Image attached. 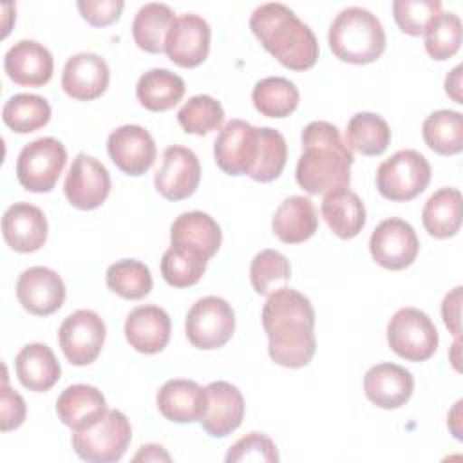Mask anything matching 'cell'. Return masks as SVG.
Masks as SVG:
<instances>
[{
  "instance_id": "20",
  "label": "cell",
  "mask_w": 463,
  "mask_h": 463,
  "mask_svg": "<svg viewBox=\"0 0 463 463\" xmlns=\"http://www.w3.org/2000/svg\"><path fill=\"white\" fill-rule=\"evenodd\" d=\"M110 80L107 61L94 52H78L65 61L61 72V87L67 96L78 101H92L99 98Z\"/></svg>"
},
{
  "instance_id": "15",
  "label": "cell",
  "mask_w": 463,
  "mask_h": 463,
  "mask_svg": "<svg viewBox=\"0 0 463 463\" xmlns=\"http://www.w3.org/2000/svg\"><path fill=\"white\" fill-rule=\"evenodd\" d=\"M210 25L199 14H181L175 18L165 42V52L179 67L201 65L210 52Z\"/></svg>"
},
{
  "instance_id": "44",
  "label": "cell",
  "mask_w": 463,
  "mask_h": 463,
  "mask_svg": "<svg viewBox=\"0 0 463 463\" xmlns=\"http://www.w3.org/2000/svg\"><path fill=\"white\" fill-rule=\"evenodd\" d=\"M78 9L81 16L94 27H105L116 22L125 7L121 0H80Z\"/></svg>"
},
{
  "instance_id": "18",
  "label": "cell",
  "mask_w": 463,
  "mask_h": 463,
  "mask_svg": "<svg viewBox=\"0 0 463 463\" xmlns=\"http://www.w3.org/2000/svg\"><path fill=\"white\" fill-rule=\"evenodd\" d=\"M204 389L206 409L199 420L201 427L212 438H224L242 423L244 398L230 382H212Z\"/></svg>"
},
{
  "instance_id": "42",
  "label": "cell",
  "mask_w": 463,
  "mask_h": 463,
  "mask_svg": "<svg viewBox=\"0 0 463 463\" xmlns=\"http://www.w3.org/2000/svg\"><path fill=\"white\" fill-rule=\"evenodd\" d=\"M441 13L438 0H394L392 16L398 27L411 36H421L430 20Z\"/></svg>"
},
{
  "instance_id": "37",
  "label": "cell",
  "mask_w": 463,
  "mask_h": 463,
  "mask_svg": "<svg viewBox=\"0 0 463 463\" xmlns=\"http://www.w3.org/2000/svg\"><path fill=\"white\" fill-rule=\"evenodd\" d=\"M4 123L16 134H29L51 119V105L38 94H14L2 109Z\"/></svg>"
},
{
  "instance_id": "45",
  "label": "cell",
  "mask_w": 463,
  "mask_h": 463,
  "mask_svg": "<svg viewBox=\"0 0 463 463\" xmlns=\"http://www.w3.org/2000/svg\"><path fill=\"white\" fill-rule=\"evenodd\" d=\"M0 412H2V430H13L18 429L24 420H25V402L24 398L13 391L7 383V376L4 374V383H2V398H0Z\"/></svg>"
},
{
  "instance_id": "6",
  "label": "cell",
  "mask_w": 463,
  "mask_h": 463,
  "mask_svg": "<svg viewBox=\"0 0 463 463\" xmlns=\"http://www.w3.org/2000/svg\"><path fill=\"white\" fill-rule=\"evenodd\" d=\"M132 439V427L128 418L118 411L110 409L103 414L99 421L87 429L72 430V449L74 452L90 463H114L119 461Z\"/></svg>"
},
{
  "instance_id": "16",
  "label": "cell",
  "mask_w": 463,
  "mask_h": 463,
  "mask_svg": "<svg viewBox=\"0 0 463 463\" xmlns=\"http://www.w3.org/2000/svg\"><path fill=\"white\" fill-rule=\"evenodd\" d=\"M107 152L112 163L128 175L145 174L156 161V141L141 125H121L109 134Z\"/></svg>"
},
{
  "instance_id": "13",
  "label": "cell",
  "mask_w": 463,
  "mask_h": 463,
  "mask_svg": "<svg viewBox=\"0 0 463 463\" xmlns=\"http://www.w3.org/2000/svg\"><path fill=\"white\" fill-rule=\"evenodd\" d=\"M63 192L67 201L80 210H94L110 192V175L103 163L80 152L67 172Z\"/></svg>"
},
{
  "instance_id": "48",
  "label": "cell",
  "mask_w": 463,
  "mask_h": 463,
  "mask_svg": "<svg viewBox=\"0 0 463 463\" xmlns=\"http://www.w3.org/2000/svg\"><path fill=\"white\" fill-rule=\"evenodd\" d=\"M170 461V454L161 447V445H156V443H150V445H143L139 449V452L134 456V461Z\"/></svg>"
},
{
  "instance_id": "30",
  "label": "cell",
  "mask_w": 463,
  "mask_h": 463,
  "mask_svg": "<svg viewBox=\"0 0 463 463\" xmlns=\"http://www.w3.org/2000/svg\"><path fill=\"white\" fill-rule=\"evenodd\" d=\"M184 81L168 69H150L137 80V101L152 112L174 109L184 96Z\"/></svg>"
},
{
  "instance_id": "46",
  "label": "cell",
  "mask_w": 463,
  "mask_h": 463,
  "mask_svg": "<svg viewBox=\"0 0 463 463\" xmlns=\"http://www.w3.org/2000/svg\"><path fill=\"white\" fill-rule=\"evenodd\" d=\"M459 307H461V286H456L450 293L445 295L441 304V315L443 322L449 327V331L454 336H459L461 333V322H459Z\"/></svg>"
},
{
  "instance_id": "43",
  "label": "cell",
  "mask_w": 463,
  "mask_h": 463,
  "mask_svg": "<svg viewBox=\"0 0 463 463\" xmlns=\"http://www.w3.org/2000/svg\"><path fill=\"white\" fill-rule=\"evenodd\" d=\"M228 463H239V461H266V463H277L279 452L275 443L262 432H250L244 438L237 439L228 454Z\"/></svg>"
},
{
  "instance_id": "26",
  "label": "cell",
  "mask_w": 463,
  "mask_h": 463,
  "mask_svg": "<svg viewBox=\"0 0 463 463\" xmlns=\"http://www.w3.org/2000/svg\"><path fill=\"white\" fill-rule=\"evenodd\" d=\"M273 233L286 244H300L313 237L318 215L309 197L291 195L280 203L271 219Z\"/></svg>"
},
{
  "instance_id": "1",
  "label": "cell",
  "mask_w": 463,
  "mask_h": 463,
  "mask_svg": "<svg viewBox=\"0 0 463 463\" xmlns=\"http://www.w3.org/2000/svg\"><path fill=\"white\" fill-rule=\"evenodd\" d=\"M262 326L268 335V353L275 364L298 369L311 362L317 351L315 309L306 295L286 286L268 295Z\"/></svg>"
},
{
  "instance_id": "19",
  "label": "cell",
  "mask_w": 463,
  "mask_h": 463,
  "mask_svg": "<svg viewBox=\"0 0 463 463\" xmlns=\"http://www.w3.org/2000/svg\"><path fill=\"white\" fill-rule=\"evenodd\" d=\"M47 217L31 203L11 204L2 217V235L9 248L20 253H33L47 241Z\"/></svg>"
},
{
  "instance_id": "4",
  "label": "cell",
  "mask_w": 463,
  "mask_h": 463,
  "mask_svg": "<svg viewBox=\"0 0 463 463\" xmlns=\"http://www.w3.org/2000/svg\"><path fill=\"white\" fill-rule=\"evenodd\" d=\"M327 42L333 54L347 63L376 61L385 51V31L369 9L351 5L342 9L329 25Z\"/></svg>"
},
{
  "instance_id": "9",
  "label": "cell",
  "mask_w": 463,
  "mask_h": 463,
  "mask_svg": "<svg viewBox=\"0 0 463 463\" xmlns=\"http://www.w3.org/2000/svg\"><path fill=\"white\" fill-rule=\"evenodd\" d=\"M438 329L427 313L416 307L398 309L387 324V344L409 362H425L438 349Z\"/></svg>"
},
{
  "instance_id": "5",
  "label": "cell",
  "mask_w": 463,
  "mask_h": 463,
  "mask_svg": "<svg viewBox=\"0 0 463 463\" xmlns=\"http://www.w3.org/2000/svg\"><path fill=\"white\" fill-rule=\"evenodd\" d=\"M264 137L266 127H253L242 119H230L213 143L217 166L230 175L253 177L260 163Z\"/></svg>"
},
{
  "instance_id": "24",
  "label": "cell",
  "mask_w": 463,
  "mask_h": 463,
  "mask_svg": "<svg viewBox=\"0 0 463 463\" xmlns=\"http://www.w3.org/2000/svg\"><path fill=\"white\" fill-rule=\"evenodd\" d=\"M159 412L175 423L199 421L206 409V389L194 380L174 378L157 391Z\"/></svg>"
},
{
  "instance_id": "21",
  "label": "cell",
  "mask_w": 463,
  "mask_h": 463,
  "mask_svg": "<svg viewBox=\"0 0 463 463\" xmlns=\"http://www.w3.org/2000/svg\"><path fill=\"white\" fill-rule=\"evenodd\" d=\"M4 69L16 85L42 87L52 78L54 60L45 45L34 40H20L5 52Z\"/></svg>"
},
{
  "instance_id": "28",
  "label": "cell",
  "mask_w": 463,
  "mask_h": 463,
  "mask_svg": "<svg viewBox=\"0 0 463 463\" xmlns=\"http://www.w3.org/2000/svg\"><path fill=\"white\" fill-rule=\"evenodd\" d=\"M320 212L329 230L340 239H353L365 226V206L349 188L327 192L322 199Z\"/></svg>"
},
{
  "instance_id": "35",
  "label": "cell",
  "mask_w": 463,
  "mask_h": 463,
  "mask_svg": "<svg viewBox=\"0 0 463 463\" xmlns=\"http://www.w3.org/2000/svg\"><path fill=\"white\" fill-rule=\"evenodd\" d=\"M345 143L362 156H380L391 143V128L382 116L358 112L347 123Z\"/></svg>"
},
{
  "instance_id": "36",
  "label": "cell",
  "mask_w": 463,
  "mask_h": 463,
  "mask_svg": "<svg viewBox=\"0 0 463 463\" xmlns=\"http://www.w3.org/2000/svg\"><path fill=\"white\" fill-rule=\"evenodd\" d=\"M251 99L255 109L266 118H286L298 107V89L282 76H268L255 83Z\"/></svg>"
},
{
  "instance_id": "33",
  "label": "cell",
  "mask_w": 463,
  "mask_h": 463,
  "mask_svg": "<svg viewBox=\"0 0 463 463\" xmlns=\"http://www.w3.org/2000/svg\"><path fill=\"white\" fill-rule=\"evenodd\" d=\"M208 257L192 246L172 244L161 259V275L174 288H190L206 271Z\"/></svg>"
},
{
  "instance_id": "29",
  "label": "cell",
  "mask_w": 463,
  "mask_h": 463,
  "mask_svg": "<svg viewBox=\"0 0 463 463\" xmlns=\"http://www.w3.org/2000/svg\"><path fill=\"white\" fill-rule=\"evenodd\" d=\"M170 242L197 248L210 259L221 248L222 232L208 213L199 210L184 212L170 226Z\"/></svg>"
},
{
  "instance_id": "34",
  "label": "cell",
  "mask_w": 463,
  "mask_h": 463,
  "mask_svg": "<svg viewBox=\"0 0 463 463\" xmlns=\"http://www.w3.org/2000/svg\"><path fill=\"white\" fill-rule=\"evenodd\" d=\"M421 134L432 152L439 156L459 154L463 150V116L449 109L430 112L421 125Z\"/></svg>"
},
{
  "instance_id": "32",
  "label": "cell",
  "mask_w": 463,
  "mask_h": 463,
  "mask_svg": "<svg viewBox=\"0 0 463 463\" xmlns=\"http://www.w3.org/2000/svg\"><path fill=\"white\" fill-rule=\"evenodd\" d=\"M174 11L166 4L150 2L139 7L132 22V36L139 49L157 54L165 51V42L174 25Z\"/></svg>"
},
{
  "instance_id": "7",
  "label": "cell",
  "mask_w": 463,
  "mask_h": 463,
  "mask_svg": "<svg viewBox=\"0 0 463 463\" xmlns=\"http://www.w3.org/2000/svg\"><path fill=\"white\" fill-rule=\"evenodd\" d=\"M430 174V165L423 154L412 148L398 150L380 163L376 188L389 201H411L429 186Z\"/></svg>"
},
{
  "instance_id": "49",
  "label": "cell",
  "mask_w": 463,
  "mask_h": 463,
  "mask_svg": "<svg viewBox=\"0 0 463 463\" xmlns=\"http://www.w3.org/2000/svg\"><path fill=\"white\" fill-rule=\"evenodd\" d=\"M459 407H461V400L454 405V409H452V412L449 414V427H450V430H452V434L458 438V439H461V430L454 425V421H459Z\"/></svg>"
},
{
  "instance_id": "11",
  "label": "cell",
  "mask_w": 463,
  "mask_h": 463,
  "mask_svg": "<svg viewBox=\"0 0 463 463\" xmlns=\"http://www.w3.org/2000/svg\"><path fill=\"white\" fill-rule=\"evenodd\" d=\"M107 327L101 317L90 309L71 313L58 329V342L72 365L92 364L105 344Z\"/></svg>"
},
{
  "instance_id": "22",
  "label": "cell",
  "mask_w": 463,
  "mask_h": 463,
  "mask_svg": "<svg viewBox=\"0 0 463 463\" xmlns=\"http://www.w3.org/2000/svg\"><path fill=\"white\" fill-rule=\"evenodd\" d=\"M364 391L371 403L380 409H398L409 402L414 391L412 374L396 364L382 362L364 376Z\"/></svg>"
},
{
  "instance_id": "41",
  "label": "cell",
  "mask_w": 463,
  "mask_h": 463,
  "mask_svg": "<svg viewBox=\"0 0 463 463\" xmlns=\"http://www.w3.org/2000/svg\"><path fill=\"white\" fill-rule=\"evenodd\" d=\"M425 51L432 60H449L461 45V20L454 13L436 14L425 29Z\"/></svg>"
},
{
  "instance_id": "12",
  "label": "cell",
  "mask_w": 463,
  "mask_h": 463,
  "mask_svg": "<svg viewBox=\"0 0 463 463\" xmlns=\"http://www.w3.org/2000/svg\"><path fill=\"white\" fill-rule=\"evenodd\" d=\"M369 250L376 264L385 269H405L420 251V241L414 228L398 217L382 221L371 233Z\"/></svg>"
},
{
  "instance_id": "39",
  "label": "cell",
  "mask_w": 463,
  "mask_h": 463,
  "mask_svg": "<svg viewBox=\"0 0 463 463\" xmlns=\"http://www.w3.org/2000/svg\"><path fill=\"white\" fill-rule=\"evenodd\" d=\"M177 121L186 134L206 136L213 130H221L224 123V109L215 98L208 94L192 96L179 109Z\"/></svg>"
},
{
  "instance_id": "38",
  "label": "cell",
  "mask_w": 463,
  "mask_h": 463,
  "mask_svg": "<svg viewBox=\"0 0 463 463\" xmlns=\"http://www.w3.org/2000/svg\"><path fill=\"white\" fill-rule=\"evenodd\" d=\"M107 288L127 300H139L152 289V275L146 264L136 259H123L109 266Z\"/></svg>"
},
{
  "instance_id": "31",
  "label": "cell",
  "mask_w": 463,
  "mask_h": 463,
  "mask_svg": "<svg viewBox=\"0 0 463 463\" xmlns=\"http://www.w3.org/2000/svg\"><path fill=\"white\" fill-rule=\"evenodd\" d=\"M421 222L429 235L436 239L454 237L461 228V192L458 188H439L421 212Z\"/></svg>"
},
{
  "instance_id": "40",
  "label": "cell",
  "mask_w": 463,
  "mask_h": 463,
  "mask_svg": "<svg viewBox=\"0 0 463 463\" xmlns=\"http://www.w3.org/2000/svg\"><path fill=\"white\" fill-rule=\"evenodd\" d=\"M289 260L277 250L259 251L250 266V280L259 295H271L289 282Z\"/></svg>"
},
{
  "instance_id": "10",
  "label": "cell",
  "mask_w": 463,
  "mask_h": 463,
  "mask_svg": "<svg viewBox=\"0 0 463 463\" xmlns=\"http://www.w3.org/2000/svg\"><path fill=\"white\" fill-rule=\"evenodd\" d=\"M188 342L203 351L222 347L235 331V313L221 297H203L186 313Z\"/></svg>"
},
{
  "instance_id": "3",
  "label": "cell",
  "mask_w": 463,
  "mask_h": 463,
  "mask_svg": "<svg viewBox=\"0 0 463 463\" xmlns=\"http://www.w3.org/2000/svg\"><path fill=\"white\" fill-rule=\"evenodd\" d=\"M250 29L262 47L289 71H307L318 60V40L288 5L268 2L255 7Z\"/></svg>"
},
{
  "instance_id": "27",
  "label": "cell",
  "mask_w": 463,
  "mask_h": 463,
  "mask_svg": "<svg viewBox=\"0 0 463 463\" xmlns=\"http://www.w3.org/2000/svg\"><path fill=\"white\" fill-rule=\"evenodd\" d=\"M14 369L20 383L36 392L49 391L61 376V367L52 349L40 342L27 344L20 349L14 358Z\"/></svg>"
},
{
  "instance_id": "2",
  "label": "cell",
  "mask_w": 463,
  "mask_h": 463,
  "mask_svg": "<svg viewBox=\"0 0 463 463\" xmlns=\"http://www.w3.org/2000/svg\"><path fill=\"white\" fill-rule=\"evenodd\" d=\"M353 161V150L333 123L311 121L302 130V154L295 177L298 186L311 195L347 188Z\"/></svg>"
},
{
  "instance_id": "47",
  "label": "cell",
  "mask_w": 463,
  "mask_h": 463,
  "mask_svg": "<svg viewBox=\"0 0 463 463\" xmlns=\"http://www.w3.org/2000/svg\"><path fill=\"white\" fill-rule=\"evenodd\" d=\"M445 92L456 101V103H463L461 98V65L454 67L447 78H445Z\"/></svg>"
},
{
  "instance_id": "23",
  "label": "cell",
  "mask_w": 463,
  "mask_h": 463,
  "mask_svg": "<svg viewBox=\"0 0 463 463\" xmlns=\"http://www.w3.org/2000/svg\"><path fill=\"white\" fill-rule=\"evenodd\" d=\"M170 317L154 304L134 307L125 320V336L130 347L143 354L163 351L170 340Z\"/></svg>"
},
{
  "instance_id": "25",
  "label": "cell",
  "mask_w": 463,
  "mask_h": 463,
  "mask_svg": "<svg viewBox=\"0 0 463 463\" xmlns=\"http://www.w3.org/2000/svg\"><path fill=\"white\" fill-rule=\"evenodd\" d=\"M107 411L109 409L103 392L98 387L87 383L69 385L56 400L58 418L72 430L94 425L103 418Z\"/></svg>"
},
{
  "instance_id": "8",
  "label": "cell",
  "mask_w": 463,
  "mask_h": 463,
  "mask_svg": "<svg viewBox=\"0 0 463 463\" xmlns=\"http://www.w3.org/2000/svg\"><path fill=\"white\" fill-rule=\"evenodd\" d=\"M67 163V150L56 137L45 136L27 143L16 159L18 183L27 192H51Z\"/></svg>"
},
{
  "instance_id": "14",
  "label": "cell",
  "mask_w": 463,
  "mask_h": 463,
  "mask_svg": "<svg viewBox=\"0 0 463 463\" xmlns=\"http://www.w3.org/2000/svg\"><path fill=\"white\" fill-rule=\"evenodd\" d=\"M201 181V165L197 156L181 145L165 148L161 166L156 172L154 186L168 201L190 197Z\"/></svg>"
},
{
  "instance_id": "17",
  "label": "cell",
  "mask_w": 463,
  "mask_h": 463,
  "mask_svg": "<svg viewBox=\"0 0 463 463\" xmlns=\"http://www.w3.org/2000/svg\"><path fill=\"white\" fill-rule=\"evenodd\" d=\"M16 297L25 311L36 317L56 313L65 302V284L61 277L45 266H33L20 273Z\"/></svg>"
}]
</instances>
